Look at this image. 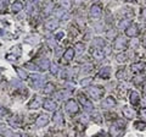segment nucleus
Listing matches in <instances>:
<instances>
[{
    "label": "nucleus",
    "mask_w": 146,
    "mask_h": 137,
    "mask_svg": "<svg viewBox=\"0 0 146 137\" xmlns=\"http://www.w3.org/2000/svg\"><path fill=\"white\" fill-rule=\"evenodd\" d=\"M61 5H62V7H65L67 10V9H70V6H71V1L70 0H61Z\"/></svg>",
    "instance_id": "34"
},
{
    "label": "nucleus",
    "mask_w": 146,
    "mask_h": 137,
    "mask_svg": "<svg viewBox=\"0 0 146 137\" xmlns=\"http://www.w3.org/2000/svg\"><path fill=\"white\" fill-rule=\"evenodd\" d=\"M125 48H127V40H125V38L118 37L115 40V49L119 52V50H124Z\"/></svg>",
    "instance_id": "6"
},
{
    "label": "nucleus",
    "mask_w": 146,
    "mask_h": 137,
    "mask_svg": "<svg viewBox=\"0 0 146 137\" xmlns=\"http://www.w3.org/2000/svg\"><path fill=\"white\" fill-rule=\"evenodd\" d=\"M90 82H91V79H90V77H88V79L82 80V81H80V85L83 86V87H86V86H89V85H90Z\"/></svg>",
    "instance_id": "35"
},
{
    "label": "nucleus",
    "mask_w": 146,
    "mask_h": 137,
    "mask_svg": "<svg viewBox=\"0 0 146 137\" xmlns=\"http://www.w3.org/2000/svg\"><path fill=\"white\" fill-rule=\"evenodd\" d=\"M74 54H76L74 49H73V48H68L66 52H65V54H63V59L67 60V61H70V60H72V59H73Z\"/></svg>",
    "instance_id": "18"
},
{
    "label": "nucleus",
    "mask_w": 146,
    "mask_h": 137,
    "mask_svg": "<svg viewBox=\"0 0 146 137\" xmlns=\"http://www.w3.org/2000/svg\"><path fill=\"white\" fill-rule=\"evenodd\" d=\"M12 137H26V136H21V135H15V136H12Z\"/></svg>",
    "instance_id": "51"
},
{
    "label": "nucleus",
    "mask_w": 146,
    "mask_h": 137,
    "mask_svg": "<svg viewBox=\"0 0 146 137\" xmlns=\"http://www.w3.org/2000/svg\"><path fill=\"white\" fill-rule=\"evenodd\" d=\"M22 9H23V5H22V3H20V1H16V3H13L12 4V6H11V10H12V12H20Z\"/></svg>",
    "instance_id": "22"
},
{
    "label": "nucleus",
    "mask_w": 146,
    "mask_h": 137,
    "mask_svg": "<svg viewBox=\"0 0 146 137\" xmlns=\"http://www.w3.org/2000/svg\"><path fill=\"white\" fill-rule=\"evenodd\" d=\"M141 15H143L144 19H146V9H144V10L141 11Z\"/></svg>",
    "instance_id": "47"
},
{
    "label": "nucleus",
    "mask_w": 146,
    "mask_h": 137,
    "mask_svg": "<svg viewBox=\"0 0 146 137\" xmlns=\"http://www.w3.org/2000/svg\"><path fill=\"white\" fill-rule=\"evenodd\" d=\"M127 1H134V0H127Z\"/></svg>",
    "instance_id": "54"
},
{
    "label": "nucleus",
    "mask_w": 146,
    "mask_h": 137,
    "mask_svg": "<svg viewBox=\"0 0 146 137\" xmlns=\"http://www.w3.org/2000/svg\"><path fill=\"white\" fill-rule=\"evenodd\" d=\"M93 64H84L83 67H82V72H84V74H86V72H89L93 70Z\"/></svg>",
    "instance_id": "30"
},
{
    "label": "nucleus",
    "mask_w": 146,
    "mask_h": 137,
    "mask_svg": "<svg viewBox=\"0 0 146 137\" xmlns=\"http://www.w3.org/2000/svg\"><path fill=\"white\" fill-rule=\"evenodd\" d=\"M71 95H72V91H70V89H62V91H60V92L56 93V98L65 99V98H70Z\"/></svg>",
    "instance_id": "17"
},
{
    "label": "nucleus",
    "mask_w": 146,
    "mask_h": 137,
    "mask_svg": "<svg viewBox=\"0 0 146 137\" xmlns=\"http://www.w3.org/2000/svg\"><path fill=\"white\" fill-rule=\"evenodd\" d=\"M50 70H51V74L52 75H57V72H58V67L56 64H52L51 66H50Z\"/></svg>",
    "instance_id": "36"
},
{
    "label": "nucleus",
    "mask_w": 146,
    "mask_h": 137,
    "mask_svg": "<svg viewBox=\"0 0 146 137\" xmlns=\"http://www.w3.org/2000/svg\"><path fill=\"white\" fill-rule=\"evenodd\" d=\"M52 120L55 124H57V125H62L63 124V118H62V113L61 111H56L54 114V116H52Z\"/></svg>",
    "instance_id": "19"
},
{
    "label": "nucleus",
    "mask_w": 146,
    "mask_h": 137,
    "mask_svg": "<svg viewBox=\"0 0 146 137\" xmlns=\"http://www.w3.org/2000/svg\"><path fill=\"white\" fill-rule=\"evenodd\" d=\"M38 65L40 67V70H48V68L50 67V62L48 59H40V60L38 61Z\"/></svg>",
    "instance_id": "20"
},
{
    "label": "nucleus",
    "mask_w": 146,
    "mask_h": 137,
    "mask_svg": "<svg viewBox=\"0 0 146 137\" xmlns=\"http://www.w3.org/2000/svg\"><path fill=\"white\" fill-rule=\"evenodd\" d=\"M63 37V32H58V33L56 34V37H55V39H60Z\"/></svg>",
    "instance_id": "45"
},
{
    "label": "nucleus",
    "mask_w": 146,
    "mask_h": 137,
    "mask_svg": "<svg viewBox=\"0 0 146 137\" xmlns=\"http://www.w3.org/2000/svg\"><path fill=\"white\" fill-rule=\"evenodd\" d=\"M43 107H44V109H46V110H49V111H54L55 109H56V103L51 99H48V100L44 102Z\"/></svg>",
    "instance_id": "14"
},
{
    "label": "nucleus",
    "mask_w": 146,
    "mask_h": 137,
    "mask_svg": "<svg viewBox=\"0 0 146 137\" xmlns=\"http://www.w3.org/2000/svg\"><path fill=\"white\" fill-rule=\"evenodd\" d=\"M117 61L118 62H125L127 61L125 54H118V55H117Z\"/></svg>",
    "instance_id": "33"
},
{
    "label": "nucleus",
    "mask_w": 146,
    "mask_h": 137,
    "mask_svg": "<svg viewBox=\"0 0 146 137\" xmlns=\"http://www.w3.org/2000/svg\"><path fill=\"white\" fill-rule=\"evenodd\" d=\"M32 10H33V7H32V3H28V5H27V11L32 12Z\"/></svg>",
    "instance_id": "46"
},
{
    "label": "nucleus",
    "mask_w": 146,
    "mask_h": 137,
    "mask_svg": "<svg viewBox=\"0 0 146 137\" xmlns=\"http://www.w3.org/2000/svg\"><path fill=\"white\" fill-rule=\"evenodd\" d=\"M125 34L128 37H136L139 34V28L136 25H129L125 28Z\"/></svg>",
    "instance_id": "5"
},
{
    "label": "nucleus",
    "mask_w": 146,
    "mask_h": 137,
    "mask_svg": "<svg viewBox=\"0 0 146 137\" xmlns=\"http://www.w3.org/2000/svg\"><path fill=\"white\" fill-rule=\"evenodd\" d=\"M143 105H146V99H145L144 102H143Z\"/></svg>",
    "instance_id": "52"
},
{
    "label": "nucleus",
    "mask_w": 146,
    "mask_h": 137,
    "mask_svg": "<svg viewBox=\"0 0 146 137\" xmlns=\"http://www.w3.org/2000/svg\"><path fill=\"white\" fill-rule=\"evenodd\" d=\"M91 54H93V56L96 59V60H102V59L105 58V54L101 49H99V48H94V49H91Z\"/></svg>",
    "instance_id": "15"
},
{
    "label": "nucleus",
    "mask_w": 146,
    "mask_h": 137,
    "mask_svg": "<svg viewBox=\"0 0 146 137\" xmlns=\"http://www.w3.org/2000/svg\"><path fill=\"white\" fill-rule=\"evenodd\" d=\"M54 88H55L54 83H51V82H49V83H46V85H45V87H44V93H45V94L52 93V92H54Z\"/></svg>",
    "instance_id": "26"
},
{
    "label": "nucleus",
    "mask_w": 146,
    "mask_h": 137,
    "mask_svg": "<svg viewBox=\"0 0 146 137\" xmlns=\"http://www.w3.org/2000/svg\"><path fill=\"white\" fill-rule=\"evenodd\" d=\"M89 94L91 95V98L100 99L101 95L104 94V89L101 87H90L89 88Z\"/></svg>",
    "instance_id": "4"
},
{
    "label": "nucleus",
    "mask_w": 146,
    "mask_h": 137,
    "mask_svg": "<svg viewBox=\"0 0 146 137\" xmlns=\"http://www.w3.org/2000/svg\"><path fill=\"white\" fill-rule=\"evenodd\" d=\"M80 121L84 122V124H86V122L89 121V119H88V116H86V115H82L80 116Z\"/></svg>",
    "instance_id": "42"
},
{
    "label": "nucleus",
    "mask_w": 146,
    "mask_h": 137,
    "mask_svg": "<svg viewBox=\"0 0 146 137\" xmlns=\"http://www.w3.org/2000/svg\"><path fill=\"white\" fill-rule=\"evenodd\" d=\"M58 27V20L57 19H51L45 22V28H46L48 31H54L56 30Z\"/></svg>",
    "instance_id": "7"
},
{
    "label": "nucleus",
    "mask_w": 146,
    "mask_h": 137,
    "mask_svg": "<svg viewBox=\"0 0 146 137\" xmlns=\"http://www.w3.org/2000/svg\"><path fill=\"white\" fill-rule=\"evenodd\" d=\"M129 25H130V21L128 20V19H124L123 21L119 22V25H118V26H119V28H127Z\"/></svg>",
    "instance_id": "32"
},
{
    "label": "nucleus",
    "mask_w": 146,
    "mask_h": 137,
    "mask_svg": "<svg viewBox=\"0 0 146 137\" xmlns=\"http://www.w3.org/2000/svg\"><path fill=\"white\" fill-rule=\"evenodd\" d=\"M55 16H56L57 19L66 16V9L65 7H58V9H56V11H55Z\"/></svg>",
    "instance_id": "24"
},
{
    "label": "nucleus",
    "mask_w": 146,
    "mask_h": 137,
    "mask_svg": "<svg viewBox=\"0 0 146 137\" xmlns=\"http://www.w3.org/2000/svg\"><path fill=\"white\" fill-rule=\"evenodd\" d=\"M124 76H125V74H124V71H123V70H119L117 72V79L123 80V79H124Z\"/></svg>",
    "instance_id": "39"
},
{
    "label": "nucleus",
    "mask_w": 146,
    "mask_h": 137,
    "mask_svg": "<svg viewBox=\"0 0 146 137\" xmlns=\"http://www.w3.org/2000/svg\"><path fill=\"white\" fill-rule=\"evenodd\" d=\"M43 83H44V77L42 75L34 74L31 76V85L34 89H39L43 86Z\"/></svg>",
    "instance_id": "1"
},
{
    "label": "nucleus",
    "mask_w": 146,
    "mask_h": 137,
    "mask_svg": "<svg viewBox=\"0 0 146 137\" xmlns=\"http://www.w3.org/2000/svg\"><path fill=\"white\" fill-rule=\"evenodd\" d=\"M26 67H28L29 70H38V67H36L35 65H33V64H31V62L26 64Z\"/></svg>",
    "instance_id": "41"
},
{
    "label": "nucleus",
    "mask_w": 146,
    "mask_h": 137,
    "mask_svg": "<svg viewBox=\"0 0 146 137\" xmlns=\"http://www.w3.org/2000/svg\"><path fill=\"white\" fill-rule=\"evenodd\" d=\"M135 110L133 108H129V107H123V115L127 119H134L135 118Z\"/></svg>",
    "instance_id": "8"
},
{
    "label": "nucleus",
    "mask_w": 146,
    "mask_h": 137,
    "mask_svg": "<svg viewBox=\"0 0 146 137\" xmlns=\"http://www.w3.org/2000/svg\"><path fill=\"white\" fill-rule=\"evenodd\" d=\"M48 122H49V116L48 115H40L38 119H36V121H35V125L38 126V127H43L45 125H48Z\"/></svg>",
    "instance_id": "9"
},
{
    "label": "nucleus",
    "mask_w": 146,
    "mask_h": 137,
    "mask_svg": "<svg viewBox=\"0 0 146 137\" xmlns=\"http://www.w3.org/2000/svg\"><path fill=\"white\" fill-rule=\"evenodd\" d=\"M74 49H76L74 52H76L77 54H79V55H80V54H83V53H84V50H85L83 43H77V44H76V47H74Z\"/></svg>",
    "instance_id": "27"
},
{
    "label": "nucleus",
    "mask_w": 146,
    "mask_h": 137,
    "mask_svg": "<svg viewBox=\"0 0 146 137\" xmlns=\"http://www.w3.org/2000/svg\"><path fill=\"white\" fill-rule=\"evenodd\" d=\"M140 116H141V119L146 120V109H143V110L140 111Z\"/></svg>",
    "instance_id": "43"
},
{
    "label": "nucleus",
    "mask_w": 146,
    "mask_h": 137,
    "mask_svg": "<svg viewBox=\"0 0 146 137\" xmlns=\"http://www.w3.org/2000/svg\"><path fill=\"white\" fill-rule=\"evenodd\" d=\"M82 1H83V0H74V3L77 4V5H78V4H80Z\"/></svg>",
    "instance_id": "49"
},
{
    "label": "nucleus",
    "mask_w": 146,
    "mask_h": 137,
    "mask_svg": "<svg viewBox=\"0 0 146 137\" xmlns=\"http://www.w3.org/2000/svg\"><path fill=\"white\" fill-rule=\"evenodd\" d=\"M144 67H145L144 62H136V64H133V65L130 66V68H131V71L133 72H141L144 70Z\"/></svg>",
    "instance_id": "21"
},
{
    "label": "nucleus",
    "mask_w": 146,
    "mask_h": 137,
    "mask_svg": "<svg viewBox=\"0 0 146 137\" xmlns=\"http://www.w3.org/2000/svg\"><path fill=\"white\" fill-rule=\"evenodd\" d=\"M6 4H7V0H1V5H3V6H4V5L6 6Z\"/></svg>",
    "instance_id": "48"
},
{
    "label": "nucleus",
    "mask_w": 146,
    "mask_h": 137,
    "mask_svg": "<svg viewBox=\"0 0 146 137\" xmlns=\"http://www.w3.org/2000/svg\"><path fill=\"white\" fill-rule=\"evenodd\" d=\"M26 42L29 43V44H36L39 42V37L38 36H31V37H28L26 39Z\"/></svg>",
    "instance_id": "28"
},
{
    "label": "nucleus",
    "mask_w": 146,
    "mask_h": 137,
    "mask_svg": "<svg viewBox=\"0 0 146 137\" xmlns=\"http://www.w3.org/2000/svg\"><path fill=\"white\" fill-rule=\"evenodd\" d=\"M129 100L130 103L133 104V105H136V104H139V100H140V95L138 92H135V91H131L129 93Z\"/></svg>",
    "instance_id": "12"
},
{
    "label": "nucleus",
    "mask_w": 146,
    "mask_h": 137,
    "mask_svg": "<svg viewBox=\"0 0 146 137\" xmlns=\"http://www.w3.org/2000/svg\"><path fill=\"white\" fill-rule=\"evenodd\" d=\"M54 10V4L52 3H49L46 6H45V9H44V13L45 15H49L50 12H51Z\"/></svg>",
    "instance_id": "31"
},
{
    "label": "nucleus",
    "mask_w": 146,
    "mask_h": 137,
    "mask_svg": "<svg viewBox=\"0 0 146 137\" xmlns=\"http://www.w3.org/2000/svg\"><path fill=\"white\" fill-rule=\"evenodd\" d=\"M105 45V42H104V39L102 38H95L94 40H93V48H102Z\"/></svg>",
    "instance_id": "23"
},
{
    "label": "nucleus",
    "mask_w": 146,
    "mask_h": 137,
    "mask_svg": "<svg viewBox=\"0 0 146 137\" xmlns=\"http://www.w3.org/2000/svg\"><path fill=\"white\" fill-rule=\"evenodd\" d=\"M16 71H17V74H18V76H20L21 80H27V79H28V76H27V72L23 70V68L16 67Z\"/></svg>",
    "instance_id": "25"
},
{
    "label": "nucleus",
    "mask_w": 146,
    "mask_h": 137,
    "mask_svg": "<svg viewBox=\"0 0 146 137\" xmlns=\"http://www.w3.org/2000/svg\"><path fill=\"white\" fill-rule=\"evenodd\" d=\"M135 127H136L138 130H145V129H146V124H145V122H136Z\"/></svg>",
    "instance_id": "37"
},
{
    "label": "nucleus",
    "mask_w": 146,
    "mask_h": 137,
    "mask_svg": "<svg viewBox=\"0 0 146 137\" xmlns=\"http://www.w3.org/2000/svg\"><path fill=\"white\" fill-rule=\"evenodd\" d=\"M107 37H116V31H108V33H107Z\"/></svg>",
    "instance_id": "44"
},
{
    "label": "nucleus",
    "mask_w": 146,
    "mask_h": 137,
    "mask_svg": "<svg viewBox=\"0 0 146 137\" xmlns=\"http://www.w3.org/2000/svg\"><path fill=\"white\" fill-rule=\"evenodd\" d=\"M93 1H95V3H98V1H100V0H93Z\"/></svg>",
    "instance_id": "53"
},
{
    "label": "nucleus",
    "mask_w": 146,
    "mask_h": 137,
    "mask_svg": "<svg viewBox=\"0 0 146 137\" xmlns=\"http://www.w3.org/2000/svg\"><path fill=\"white\" fill-rule=\"evenodd\" d=\"M144 92L146 93V81H145V83H144Z\"/></svg>",
    "instance_id": "50"
},
{
    "label": "nucleus",
    "mask_w": 146,
    "mask_h": 137,
    "mask_svg": "<svg viewBox=\"0 0 146 137\" xmlns=\"http://www.w3.org/2000/svg\"><path fill=\"white\" fill-rule=\"evenodd\" d=\"M100 15H101V7H100L99 5H93L90 7V16L91 17H100Z\"/></svg>",
    "instance_id": "16"
},
{
    "label": "nucleus",
    "mask_w": 146,
    "mask_h": 137,
    "mask_svg": "<svg viewBox=\"0 0 146 137\" xmlns=\"http://www.w3.org/2000/svg\"><path fill=\"white\" fill-rule=\"evenodd\" d=\"M3 135H4V137H12V136H13L12 131H11V130H7V129H5V130H4Z\"/></svg>",
    "instance_id": "38"
},
{
    "label": "nucleus",
    "mask_w": 146,
    "mask_h": 137,
    "mask_svg": "<svg viewBox=\"0 0 146 137\" xmlns=\"http://www.w3.org/2000/svg\"><path fill=\"white\" fill-rule=\"evenodd\" d=\"M49 45H50V47H51L52 49L56 47V42H55V38H50V39H49Z\"/></svg>",
    "instance_id": "40"
},
{
    "label": "nucleus",
    "mask_w": 146,
    "mask_h": 137,
    "mask_svg": "<svg viewBox=\"0 0 146 137\" xmlns=\"http://www.w3.org/2000/svg\"><path fill=\"white\" fill-rule=\"evenodd\" d=\"M124 129H121L119 126H117L116 124L111 126V129H110V132H111V136L112 137H119V135L123 132Z\"/></svg>",
    "instance_id": "13"
},
{
    "label": "nucleus",
    "mask_w": 146,
    "mask_h": 137,
    "mask_svg": "<svg viewBox=\"0 0 146 137\" xmlns=\"http://www.w3.org/2000/svg\"><path fill=\"white\" fill-rule=\"evenodd\" d=\"M110 74H111V67L105 66V67H102L101 70H100L99 76L101 77V79H104V80H107V79H110Z\"/></svg>",
    "instance_id": "11"
},
{
    "label": "nucleus",
    "mask_w": 146,
    "mask_h": 137,
    "mask_svg": "<svg viewBox=\"0 0 146 137\" xmlns=\"http://www.w3.org/2000/svg\"><path fill=\"white\" fill-rule=\"evenodd\" d=\"M66 110L70 114H76V113H78L79 107H78V104H77V102H74L73 99H71V100H68V102L66 103Z\"/></svg>",
    "instance_id": "3"
},
{
    "label": "nucleus",
    "mask_w": 146,
    "mask_h": 137,
    "mask_svg": "<svg viewBox=\"0 0 146 137\" xmlns=\"http://www.w3.org/2000/svg\"><path fill=\"white\" fill-rule=\"evenodd\" d=\"M32 1H38V0H32Z\"/></svg>",
    "instance_id": "55"
},
{
    "label": "nucleus",
    "mask_w": 146,
    "mask_h": 137,
    "mask_svg": "<svg viewBox=\"0 0 146 137\" xmlns=\"http://www.w3.org/2000/svg\"><path fill=\"white\" fill-rule=\"evenodd\" d=\"M101 105H102L104 108H106V109H110V108H112V107L116 105V99L113 98V97H107V98L102 102Z\"/></svg>",
    "instance_id": "10"
},
{
    "label": "nucleus",
    "mask_w": 146,
    "mask_h": 137,
    "mask_svg": "<svg viewBox=\"0 0 146 137\" xmlns=\"http://www.w3.org/2000/svg\"><path fill=\"white\" fill-rule=\"evenodd\" d=\"M29 108L31 109H38L39 108V99H38V97H35L33 100H32V103L29 104Z\"/></svg>",
    "instance_id": "29"
},
{
    "label": "nucleus",
    "mask_w": 146,
    "mask_h": 137,
    "mask_svg": "<svg viewBox=\"0 0 146 137\" xmlns=\"http://www.w3.org/2000/svg\"><path fill=\"white\" fill-rule=\"evenodd\" d=\"M79 102H80V104L83 105V108L85 109L86 111H93V110H94L93 103H91L89 99H86L85 95H82V94L79 95Z\"/></svg>",
    "instance_id": "2"
}]
</instances>
